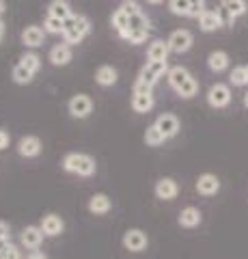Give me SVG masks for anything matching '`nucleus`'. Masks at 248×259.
I'll list each match as a JSON object with an SVG mask.
<instances>
[{"mask_svg":"<svg viewBox=\"0 0 248 259\" xmlns=\"http://www.w3.org/2000/svg\"><path fill=\"white\" fill-rule=\"evenodd\" d=\"M127 13H130V26H127V30L121 35L123 41L127 44H132V46H140V44H145L149 35H151V22L145 13H142L140 9V5L136 3V0H123L121 3Z\"/></svg>","mask_w":248,"mask_h":259,"instance_id":"1","label":"nucleus"},{"mask_svg":"<svg viewBox=\"0 0 248 259\" xmlns=\"http://www.w3.org/2000/svg\"><path fill=\"white\" fill-rule=\"evenodd\" d=\"M166 80H169V87H171L179 97H183V100H192V97L199 93V80L192 76L186 67H181V65L169 67Z\"/></svg>","mask_w":248,"mask_h":259,"instance_id":"2","label":"nucleus"},{"mask_svg":"<svg viewBox=\"0 0 248 259\" xmlns=\"http://www.w3.org/2000/svg\"><path fill=\"white\" fill-rule=\"evenodd\" d=\"M63 171L71 173V175H78V177H93L97 173V162H95L93 156L84 151H71L67 153L61 162Z\"/></svg>","mask_w":248,"mask_h":259,"instance_id":"3","label":"nucleus"},{"mask_svg":"<svg viewBox=\"0 0 248 259\" xmlns=\"http://www.w3.org/2000/svg\"><path fill=\"white\" fill-rule=\"evenodd\" d=\"M91 32V20L82 13H74L65 22V30H63V41L69 46H78L84 41V37Z\"/></svg>","mask_w":248,"mask_h":259,"instance_id":"4","label":"nucleus"},{"mask_svg":"<svg viewBox=\"0 0 248 259\" xmlns=\"http://www.w3.org/2000/svg\"><path fill=\"white\" fill-rule=\"evenodd\" d=\"M207 106L214 110H222L227 108L231 102H233V93H231V84L227 82H214L210 89H207Z\"/></svg>","mask_w":248,"mask_h":259,"instance_id":"5","label":"nucleus"},{"mask_svg":"<svg viewBox=\"0 0 248 259\" xmlns=\"http://www.w3.org/2000/svg\"><path fill=\"white\" fill-rule=\"evenodd\" d=\"M166 74H169V63L166 61H147L142 65V69L136 80H140V82H145L149 87H156Z\"/></svg>","mask_w":248,"mask_h":259,"instance_id":"6","label":"nucleus"},{"mask_svg":"<svg viewBox=\"0 0 248 259\" xmlns=\"http://www.w3.org/2000/svg\"><path fill=\"white\" fill-rule=\"evenodd\" d=\"M166 41H169V48L173 54H186L192 48V44H194V35L188 28H177L171 32Z\"/></svg>","mask_w":248,"mask_h":259,"instance_id":"7","label":"nucleus"},{"mask_svg":"<svg viewBox=\"0 0 248 259\" xmlns=\"http://www.w3.org/2000/svg\"><path fill=\"white\" fill-rule=\"evenodd\" d=\"M67 110L74 119H86V117H91V112H93V100L86 93H76L67 102Z\"/></svg>","mask_w":248,"mask_h":259,"instance_id":"8","label":"nucleus"},{"mask_svg":"<svg viewBox=\"0 0 248 259\" xmlns=\"http://www.w3.org/2000/svg\"><path fill=\"white\" fill-rule=\"evenodd\" d=\"M121 244L130 253H142L149 246V236L142 229H127L121 238Z\"/></svg>","mask_w":248,"mask_h":259,"instance_id":"9","label":"nucleus"},{"mask_svg":"<svg viewBox=\"0 0 248 259\" xmlns=\"http://www.w3.org/2000/svg\"><path fill=\"white\" fill-rule=\"evenodd\" d=\"M45 233L41 231L39 225H26L20 233V246L26 250H39V246L43 244Z\"/></svg>","mask_w":248,"mask_h":259,"instance_id":"10","label":"nucleus"},{"mask_svg":"<svg viewBox=\"0 0 248 259\" xmlns=\"http://www.w3.org/2000/svg\"><path fill=\"white\" fill-rule=\"evenodd\" d=\"M154 125L164 134V139H166V141H169V139H175V136L179 134V130H181L179 117H177V115H173V112H162V115H160V117L154 121Z\"/></svg>","mask_w":248,"mask_h":259,"instance_id":"11","label":"nucleus"},{"mask_svg":"<svg viewBox=\"0 0 248 259\" xmlns=\"http://www.w3.org/2000/svg\"><path fill=\"white\" fill-rule=\"evenodd\" d=\"M15 149H18V153L22 158H37V156H41V151H43V143L39 136L26 134L18 141V147Z\"/></svg>","mask_w":248,"mask_h":259,"instance_id":"12","label":"nucleus"},{"mask_svg":"<svg viewBox=\"0 0 248 259\" xmlns=\"http://www.w3.org/2000/svg\"><path fill=\"white\" fill-rule=\"evenodd\" d=\"M154 192L160 201H173L177 199L179 194V184L173 180V177H160L154 186Z\"/></svg>","mask_w":248,"mask_h":259,"instance_id":"13","label":"nucleus"},{"mask_svg":"<svg viewBox=\"0 0 248 259\" xmlns=\"http://www.w3.org/2000/svg\"><path fill=\"white\" fill-rule=\"evenodd\" d=\"M45 35H47V32L41 26H37V24H30V26H26V28L22 30L20 39H22V44L26 46V48H30V50H37V48L43 46Z\"/></svg>","mask_w":248,"mask_h":259,"instance_id":"14","label":"nucleus"},{"mask_svg":"<svg viewBox=\"0 0 248 259\" xmlns=\"http://www.w3.org/2000/svg\"><path fill=\"white\" fill-rule=\"evenodd\" d=\"M71 59H74V50H71L69 44H57L50 48V54H47V61H50L54 67H65V65L71 63Z\"/></svg>","mask_w":248,"mask_h":259,"instance_id":"15","label":"nucleus"},{"mask_svg":"<svg viewBox=\"0 0 248 259\" xmlns=\"http://www.w3.org/2000/svg\"><path fill=\"white\" fill-rule=\"evenodd\" d=\"M39 227H41V231L45 233V238H59L61 233L65 231V221H63V216L52 212V214H45L41 218Z\"/></svg>","mask_w":248,"mask_h":259,"instance_id":"16","label":"nucleus"},{"mask_svg":"<svg viewBox=\"0 0 248 259\" xmlns=\"http://www.w3.org/2000/svg\"><path fill=\"white\" fill-rule=\"evenodd\" d=\"M196 192L201 197H216L220 192V180L214 173H203L196 180Z\"/></svg>","mask_w":248,"mask_h":259,"instance_id":"17","label":"nucleus"},{"mask_svg":"<svg viewBox=\"0 0 248 259\" xmlns=\"http://www.w3.org/2000/svg\"><path fill=\"white\" fill-rule=\"evenodd\" d=\"M225 20H222V13L220 11H214V9H205L201 15H199V28L203 32H216Z\"/></svg>","mask_w":248,"mask_h":259,"instance_id":"18","label":"nucleus"},{"mask_svg":"<svg viewBox=\"0 0 248 259\" xmlns=\"http://www.w3.org/2000/svg\"><path fill=\"white\" fill-rule=\"evenodd\" d=\"M86 209H89L93 216H106L110 209H113V201H110L108 194L95 192L93 197L89 199V203H86Z\"/></svg>","mask_w":248,"mask_h":259,"instance_id":"19","label":"nucleus"},{"mask_svg":"<svg viewBox=\"0 0 248 259\" xmlns=\"http://www.w3.org/2000/svg\"><path fill=\"white\" fill-rule=\"evenodd\" d=\"M177 223H179V227H183V229H194V227H199L203 223V214H201V209L199 207L188 205V207H183L179 212Z\"/></svg>","mask_w":248,"mask_h":259,"instance_id":"20","label":"nucleus"},{"mask_svg":"<svg viewBox=\"0 0 248 259\" xmlns=\"http://www.w3.org/2000/svg\"><path fill=\"white\" fill-rule=\"evenodd\" d=\"M207 67H210L214 74H222V71H227L231 67V56H229V52H225V50H214V52H210V56H207Z\"/></svg>","mask_w":248,"mask_h":259,"instance_id":"21","label":"nucleus"},{"mask_svg":"<svg viewBox=\"0 0 248 259\" xmlns=\"http://www.w3.org/2000/svg\"><path fill=\"white\" fill-rule=\"evenodd\" d=\"M156 106V97L154 91L151 93H132V110L138 115H147Z\"/></svg>","mask_w":248,"mask_h":259,"instance_id":"22","label":"nucleus"},{"mask_svg":"<svg viewBox=\"0 0 248 259\" xmlns=\"http://www.w3.org/2000/svg\"><path fill=\"white\" fill-rule=\"evenodd\" d=\"M222 11L227 15V22L233 24L237 18H242L248 11V3L246 0H222Z\"/></svg>","mask_w":248,"mask_h":259,"instance_id":"23","label":"nucleus"},{"mask_svg":"<svg viewBox=\"0 0 248 259\" xmlns=\"http://www.w3.org/2000/svg\"><path fill=\"white\" fill-rule=\"evenodd\" d=\"M117 80H119V71L113 65H100L95 69V82L100 87H115Z\"/></svg>","mask_w":248,"mask_h":259,"instance_id":"24","label":"nucleus"},{"mask_svg":"<svg viewBox=\"0 0 248 259\" xmlns=\"http://www.w3.org/2000/svg\"><path fill=\"white\" fill-rule=\"evenodd\" d=\"M171 54V48L166 39H154L147 48V61H166Z\"/></svg>","mask_w":248,"mask_h":259,"instance_id":"25","label":"nucleus"},{"mask_svg":"<svg viewBox=\"0 0 248 259\" xmlns=\"http://www.w3.org/2000/svg\"><path fill=\"white\" fill-rule=\"evenodd\" d=\"M47 15L67 22L71 15H74V9H71V5L67 3V0H52V3L47 5Z\"/></svg>","mask_w":248,"mask_h":259,"instance_id":"26","label":"nucleus"},{"mask_svg":"<svg viewBox=\"0 0 248 259\" xmlns=\"http://www.w3.org/2000/svg\"><path fill=\"white\" fill-rule=\"evenodd\" d=\"M35 71H30L28 67H24L22 63H15L13 65V71H11V78H13V82L15 84H20V87H26V84H30L35 80Z\"/></svg>","mask_w":248,"mask_h":259,"instance_id":"27","label":"nucleus"},{"mask_svg":"<svg viewBox=\"0 0 248 259\" xmlns=\"http://www.w3.org/2000/svg\"><path fill=\"white\" fill-rule=\"evenodd\" d=\"M142 141H145L147 147H160V145H164L166 139H164V134L160 132V130L151 123L147 130H145V136H142Z\"/></svg>","mask_w":248,"mask_h":259,"instance_id":"28","label":"nucleus"},{"mask_svg":"<svg viewBox=\"0 0 248 259\" xmlns=\"http://www.w3.org/2000/svg\"><path fill=\"white\" fill-rule=\"evenodd\" d=\"M18 63H22L24 67H28L30 71H35V74H37L39 69H41V56H39L35 50L24 52V54L20 56V61H18Z\"/></svg>","mask_w":248,"mask_h":259,"instance_id":"29","label":"nucleus"},{"mask_svg":"<svg viewBox=\"0 0 248 259\" xmlns=\"http://www.w3.org/2000/svg\"><path fill=\"white\" fill-rule=\"evenodd\" d=\"M0 259H22V250L11 240H0Z\"/></svg>","mask_w":248,"mask_h":259,"instance_id":"30","label":"nucleus"},{"mask_svg":"<svg viewBox=\"0 0 248 259\" xmlns=\"http://www.w3.org/2000/svg\"><path fill=\"white\" fill-rule=\"evenodd\" d=\"M43 30L47 32V35H63V30H65V22L59 20V18H52V15H45Z\"/></svg>","mask_w":248,"mask_h":259,"instance_id":"31","label":"nucleus"},{"mask_svg":"<svg viewBox=\"0 0 248 259\" xmlns=\"http://www.w3.org/2000/svg\"><path fill=\"white\" fill-rule=\"evenodd\" d=\"M169 11L177 18H190V0H169Z\"/></svg>","mask_w":248,"mask_h":259,"instance_id":"32","label":"nucleus"},{"mask_svg":"<svg viewBox=\"0 0 248 259\" xmlns=\"http://www.w3.org/2000/svg\"><path fill=\"white\" fill-rule=\"evenodd\" d=\"M229 84L231 87H248V82H246V67H244V65H237V67L231 69Z\"/></svg>","mask_w":248,"mask_h":259,"instance_id":"33","label":"nucleus"},{"mask_svg":"<svg viewBox=\"0 0 248 259\" xmlns=\"http://www.w3.org/2000/svg\"><path fill=\"white\" fill-rule=\"evenodd\" d=\"M205 11V0H190V18L199 20V15Z\"/></svg>","mask_w":248,"mask_h":259,"instance_id":"34","label":"nucleus"},{"mask_svg":"<svg viewBox=\"0 0 248 259\" xmlns=\"http://www.w3.org/2000/svg\"><path fill=\"white\" fill-rule=\"evenodd\" d=\"M0 240H11V225L7 221H0Z\"/></svg>","mask_w":248,"mask_h":259,"instance_id":"35","label":"nucleus"},{"mask_svg":"<svg viewBox=\"0 0 248 259\" xmlns=\"http://www.w3.org/2000/svg\"><path fill=\"white\" fill-rule=\"evenodd\" d=\"M9 143H11V136H9V134H7V132H5V130H3V127H0V151H3V149H7V147H9Z\"/></svg>","mask_w":248,"mask_h":259,"instance_id":"36","label":"nucleus"},{"mask_svg":"<svg viewBox=\"0 0 248 259\" xmlns=\"http://www.w3.org/2000/svg\"><path fill=\"white\" fill-rule=\"evenodd\" d=\"M26 259H47V255L41 253V250H30V255Z\"/></svg>","mask_w":248,"mask_h":259,"instance_id":"37","label":"nucleus"},{"mask_svg":"<svg viewBox=\"0 0 248 259\" xmlns=\"http://www.w3.org/2000/svg\"><path fill=\"white\" fill-rule=\"evenodd\" d=\"M5 11H7V3L5 0H0V20L5 18Z\"/></svg>","mask_w":248,"mask_h":259,"instance_id":"38","label":"nucleus"},{"mask_svg":"<svg viewBox=\"0 0 248 259\" xmlns=\"http://www.w3.org/2000/svg\"><path fill=\"white\" fill-rule=\"evenodd\" d=\"M3 37H5V22L0 20V44H3Z\"/></svg>","mask_w":248,"mask_h":259,"instance_id":"39","label":"nucleus"},{"mask_svg":"<svg viewBox=\"0 0 248 259\" xmlns=\"http://www.w3.org/2000/svg\"><path fill=\"white\" fill-rule=\"evenodd\" d=\"M147 3H149V5H162L164 0H147Z\"/></svg>","mask_w":248,"mask_h":259,"instance_id":"40","label":"nucleus"},{"mask_svg":"<svg viewBox=\"0 0 248 259\" xmlns=\"http://www.w3.org/2000/svg\"><path fill=\"white\" fill-rule=\"evenodd\" d=\"M244 108H246V110H248V91H246V93H244Z\"/></svg>","mask_w":248,"mask_h":259,"instance_id":"41","label":"nucleus"},{"mask_svg":"<svg viewBox=\"0 0 248 259\" xmlns=\"http://www.w3.org/2000/svg\"><path fill=\"white\" fill-rule=\"evenodd\" d=\"M244 67H246V82H248V65H244Z\"/></svg>","mask_w":248,"mask_h":259,"instance_id":"42","label":"nucleus"}]
</instances>
